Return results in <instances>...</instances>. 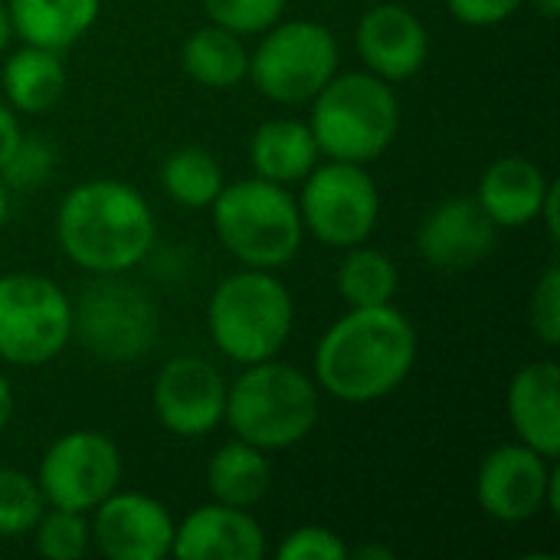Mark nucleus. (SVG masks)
Returning <instances> with one entry per match:
<instances>
[{
	"mask_svg": "<svg viewBox=\"0 0 560 560\" xmlns=\"http://www.w3.org/2000/svg\"><path fill=\"white\" fill-rule=\"evenodd\" d=\"M417 328L390 305L348 308L315 348V384L341 404L394 394L417 364Z\"/></svg>",
	"mask_w": 560,
	"mask_h": 560,
	"instance_id": "1",
	"label": "nucleus"
},
{
	"mask_svg": "<svg viewBox=\"0 0 560 560\" xmlns=\"http://www.w3.org/2000/svg\"><path fill=\"white\" fill-rule=\"evenodd\" d=\"M151 203L125 180L98 177L75 184L56 210L59 249L85 272L121 276L154 246Z\"/></svg>",
	"mask_w": 560,
	"mask_h": 560,
	"instance_id": "2",
	"label": "nucleus"
},
{
	"mask_svg": "<svg viewBox=\"0 0 560 560\" xmlns=\"http://www.w3.org/2000/svg\"><path fill=\"white\" fill-rule=\"evenodd\" d=\"M322 413V390L305 371L276 358L246 364V371L226 387L223 423L236 440L276 453L302 443Z\"/></svg>",
	"mask_w": 560,
	"mask_h": 560,
	"instance_id": "3",
	"label": "nucleus"
},
{
	"mask_svg": "<svg viewBox=\"0 0 560 560\" xmlns=\"http://www.w3.org/2000/svg\"><path fill=\"white\" fill-rule=\"evenodd\" d=\"M308 128L322 158L371 164L394 144L400 131V98L390 82L368 69L345 75L335 72L312 98Z\"/></svg>",
	"mask_w": 560,
	"mask_h": 560,
	"instance_id": "4",
	"label": "nucleus"
},
{
	"mask_svg": "<svg viewBox=\"0 0 560 560\" xmlns=\"http://www.w3.org/2000/svg\"><path fill=\"white\" fill-rule=\"evenodd\" d=\"M213 210V233L233 259L249 269L289 266L305 240L299 200L285 184L246 177L223 184Z\"/></svg>",
	"mask_w": 560,
	"mask_h": 560,
	"instance_id": "5",
	"label": "nucleus"
},
{
	"mask_svg": "<svg viewBox=\"0 0 560 560\" xmlns=\"http://www.w3.org/2000/svg\"><path fill=\"white\" fill-rule=\"evenodd\" d=\"M295 325L292 292L272 269H249L226 276L207 305V328L217 351L236 364L276 358Z\"/></svg>",
	"mask_w": 560,
	"mask_h": 560,
	"instance_id": "6",
	"label": "nucleus"
},
{
	"mask_svg": "<svg viewBox=\"0 0 560 560\" xmlns=\"http://www.w3.org/2000/svg\"><path fill=\"white\" fill-rule=\"evenodd\" d=\"M259 46L249 52V79L276 105L312 102L338 72L341 52L335 33L318 20L272 23L259 33Z\"/></svg>",
	"mask_w": 560,
	"mask_h": 560,
	"instance_id": "7",
	"label": "nucleus"
},
{
	"mask_svg": "<svg viewBox=\"0 0 560 560\" xmlns=\"http://www.w3.org/2000/svg\"><path fill=\"white\" fill-rule=\"evenodd\" d=\"M72 341V302L46 276H0V361L39 368Z\"/></svg>",
	"mask_w": 560,
	"mask_h": 560,
	"instance_id": "8",
	"label": "nucleus"
},
{
	"mask_svg": "<svg viewBox=\"0 0 560 560\" xmlns=\"http://www.w3.org/2000/svg\"><path fill=\"white\" fill-rule=\"evenodd\" d=\"M302 226L325 246L351 249L371 240L381 220V190L364 164L318 161L302 180Z\"/></svg>",
	"mask_w": 560,
	"mask_h": 560,
	"instance_id": "9",
	"label": "nucleus"
},
{
	"mask_svg": "<svg viewBox=\"0 0 560 560\" xmlns=\"http://www.w3.org/2000/svg\"><path fill=\"white\" fill-rule=\"evenodd\" d=\"M72 338L98 361H138L158 338V305L141 285L121 276H98L72 305Z\"/></svg>",
	"mask_w": 560,
	"mask_h": 560,
	"instance_id": "10",
	"label": "nucleus"
},
{
	"mask_svg": "<svg viewBox=\"0 0 560 560\" xmlns=\"http://www.w3.org/2000/svg\"><path fill=\"white\" fill-rule=\"evenodd\" d=\"M121 482V453L112 436L98 430L62 433L39 463L36 486L49 509L92 512Z\"/></svg>",
	"mask_w": 560,
	"mask_h": 560,
	"instance_id": "11",
	"label": "nucleus"
},
{
	"mask_svg": "<svg viewBox=\"0 0 560 560\" xmlns=\"http://www.w3.org/2000/svg\"><path fill=\"white\" fill-rule=\"evenodd\" d=\"M555 463L525 443L495 446L476 476L479 509L502 525H525L545 509L558 515L560 469Z\"/></svg>",
	"mask_w": 560,
	"mask_h": 560,
	"instance_id": "12",
	"label": "nucleus"
},
{
	"mask_svg": "<svg viewBox=\"0 0 560 560\" xmlns=\"http://www.w3.org/2000/svg\"><path fill=\"white\" fill-rule=\"evenodd\" d=\"M151 407L167 433L180 440L210 436L223 423L226 381L207 358L177 354L158 371Z\"/></svg>",
	"mask_w": 560,
	"mask_h": 560,
	"instance_id": "13",
	"label": "nucleus"
},
{
	"mask_svg": "<svg viewBox=\"0 0 560 560\" xmlns=\"http://www.w3.org/2000/svg\"><path fill=\"white\" fill-rule=\"evenodd\" d=\"M89 515L92 545L108 560H164L171 555L177 522L154 495L115 489Z\"/></svg>",
	"mask_w": 560,
	"mask_h": 560,
	"instance_id": "14",
	"label": "nucleus"
},
{
	"mask_svg": "<svg viewBox=\"0 0 560 560\" xmlns=\"http://www.w3.org/2000/svg\"><path fill=\"white\" fill-rule=\"evenodd\" d=\"M499 240V226L479 207L476 197H453L433 207L420 230L417 249L420 256L443 272H466L479 266Z\"/></svg>",
	"mask_w": 560,
	"mask_h": 560,
	"instance_id": "15",
	"label": "nucleus"
},
{
	"mask_svg": "<svg viewBox=\"0 0 560 560\" xmlns=\"http://www.w3.org/2000/svg\"><path fill=\"white\" fill-rule=\"evenodd\" d=\"M354 43L368 72L381 75L390 85L413 79L430 56V33L423 20L400 3L371 7L358 23Z\"/></svg>",
	"mask_w": 560,
	"mask_h": 560,
	"instance_id": "16",
	"label": "nucleus"
},
{
	"mask_svg": "<svg viewBox=\"0 0 560 560\" xmlns=\"http://www.w3.org/2000/svg\"><path fill=\"white\" fill-rule=\"evenodd\" d=\"M262 555L266 535L249 509L210 502L174 528L171 558L177 560H262Z\"/></svg>",
	"mask_w": 560,
	"mask_h": 560,
	"instance_id": "17",
	"label": "nucleus"
},
{
	"mask_svg": "<svg viewBox=\"0 0 560 560\" xmlns=\"http://www.w3.org/2000/svg\"><path fill=\"white\" fill-rule=\"evenodd\" d=\"M509 420L518 443L548 459L560 456V368L555 361L525 364L509 384Z\"/></svg>",
	"mask_w": 560,
	"mask_h": 560,
	"instance_id": "18",
	"label": "nucleus"
},
{
	"mask_svg": "<svg viewBox=\"0 0 560 560\" xmlns=\"http://www.w3.org/2000/svg\"><path fill=\"white\" fill-rule=\"evenodd\" d=\"M548 187V174L532 158L505 154L486 167L476 200L499 230H522L538 220Z\"/></svg>",
	"mask_w": 560,
	"mask_h": 560,
	"instance_id": "19",
	"label": "nucleus"
},
{
	"mask_svg": "<svg viewBox=\"0 0 560 560\" xmlns=\"http://www.w3.org/2000/svg\"><path fill=\"white\" fill-rule=\"evenodd\" d=\"M98 10L102 0H7L13 36L56 52L75 46L95 26Z\"/></svg>",
	"mask_w": 560,
	"mask_h": 560,
	"instance_id": "20",
	"label": "nucleus"
},
{
	"mask_svg": "<svg viewBox=\"0 0 560 560\" xmlns=\"http://www.w3.org/2000/svg\"><path fill=\"white\" fill-rule=\"evenodd\" d=\"M249 161L256 177L276 184H302L308 171L322 161L318 141L308 121L299 118H272L262 121L249 141Z\"/></svg>",
	"mask_w": 560,
	"mask_h": 560,
	"instance_id": "21",
	"label": "nucleus"
},
{
	"mask_svg": "<svg viewBox=\"0 0 560 560\" xmlns=\"http://www.w3.org/2000/svg\"><path fill=\"white\" fill-rule=\"evenodd\" d=\"M0 82H3L7 105L13 112L39 115V112H49L62 98V92H66V66H62L56 49L23 43L16 52H10L3 59Z\"/></svg>",
	"mask_w": 560,
	"mask_h": 560,
	"instance_id": "22",
	"label": "nucleus"
},
{
	"mask_svg": "<svg viewBox=\"0 0 560 560\" xmlns=\"http://www.w3.org/2000/svg\"><path fill=\"white\" fill-rule=\"evenodd\" d=\"M207 489L213 502H223V505H236V509L259 505L272 489L269 453L233 436V443L213 453L207 466Z\"/></svg>",
	"mask_w": 560,
	"mask_h": 560,
	"instance_id": "23",
	"label": "nucleus"
},
{
	"mask_svg": "<svg viewBox=\"0 0 560 560\" xmlns=\"http://www.w3.org/2000/svg\"><path fill=\"white\" fill-rule=\"evenodd\" d=\"M180 66L194 82L207 89H236L249 72V49L243 36L210 23L184 39Z\"/></svg>",
	"mask_w": 560,
	"mask_h": 560,
	"instance_id": "24",
	"label": "nucleus"
},
{
	"mask_svg": "<svg viewBox=\"0 0 560 560\" xmlns=\"http://www.w3.org/2000/svg\"><path fill=\"white\" fill-rule=\"evenodd\" d=\"M400 276L387 253L374 246H351L345 249V259L338 266V295L348 308H368V305H390L397 295Z\"/></svg>",
	"mask_w": 560,
	"mask_h": 560,
	"instance_id": "25",
	"label": "nucleus"
},
{
	"mask_svg": "<svg viewBox=\"0 0 560 560\" xmlns=\"http://www.w3.org/2000/svg\"><path fill=\"white\" fill-rule=\"evenodd\" d=\"M226 177L220 161L203 148H177L161 164V187L180 207L200 210L217 200Z\"/></svg>",
	"mask_w": 560,
	"mask_h": 560,
	"instance_id": "26",
	"label": "nucleus"
},
{
	"mask_svg": "<svg viewBox=\"0 0 560 560\" xmlns=\"http://www.w3.org/2000/svg\"><path fill=\"white\" fill-rule=\"evenodd\" d=\"M36 532V551L49 560H79L85 558L92 545V528L85 512H69V509H43L39 522L33 525Z\"/></svg>",
	"mask_w": 560,
	"mask_h": 560,
	"instance_id": "27",
	"label": "nucleus"
},
{
	"mask_svg": "<svg viewBox=\"0 0 560 560\" xmlns=\"http://www.w3.org/2000/svg\"><path fill=\"white\" fill-rule=\"evenodd\" d=\"M46 502L26 472L0 469V538H23L39 522Z\"/></svg>",
	"mask_w": 560,
	"mask_h": 560,
	"instance_id": "28",
	"label": "nucleus"
},
{
	"mask_svg": "<svg viewBox=\"0 0 560 560\" xmlns=\"http://www.w3.org/2000/svg\"><path fill=\"white\" fill-rule=\"evenodd\" d=\"M285 3L289 0H203V10L210 23L236 36H259L282 20Z\"/></svg>",
	"mask_w": 560,
	"mask_h": 560,
	"instance_id": "29",
	"label": "nucleus"
},
{
	"mask_svg": "<svg viewBox=\"0 0 560 560\" xmlns=\"http://www.w3.org/2000/svg\"><path fill=\"white\" fill-rule=\"evenodd\" d=\"M52 164H56L52 144L43 138L23 135L13 154L7 158V164L0 167V180L7 184V190H30V187L46 184V177L52 174Z\"/></svg>",
	"mask_w": 560,
	"mask_h": 560,
	"instance_id": "30",
	"label": "nucleus"
},
{
	"mask_svg": "<svg viewBox=\"0 0 560 560\" xmlns=\"http://www.w3.org/2000/svg\"><path fill=\"white\" fill-rule=\"evenodd\" d=\"M528 322L535 338L545 348H558L560 345V269L548 266L541 272V279L535 282L532 302H528Z\"/></svg>",
	"mask_w": 560,
	"mask_h": 560,
	"instance_id": "31",
	"label": "nucleus"
},
{
	"mask_svg": "<svg viewBox=\"0 0 560 560\" xmlns=\"http://www.w3.org/2000/svg\"><path fill=\"white\" fill-rule=\"evenodd\" d=\"M348 555V545L325 525H302L289 532L276 548L279 560H345Z\"/></svg>",
	"mask_w": 560,
	"mask_h": 560,
	"instance_id": "32",
	"label": "nucleus"
},
{
	"mask_svg": "<svg viewBox=\"0 0 560 560\" xmlns=\"http://www.w3.org/2000/svg\"><path fill=\"white\" fill-rule=\"evenodd\" d=\"M522 7L525 0H446V10L466 26H499Z\"/></svg>",
	"mask_w": 560,
	"mask_h": 560,
	"instance_id": "33",
	"label": "nucleus"
},
{
	"mask_svg": "<svg viewBox=\"0 0 560 560\" xmlns=\"http://www.w3.org/2000/svg\"><path fill=\"white\" fill-rule=\"evenodd\" d=\"M20 138H23V131H20V121L13 115V108L7 102H0V167L13 154V148L20 144Z\"/></svg>",
	"mask_w": 560,
	"mask_h": 560,
	"instance_id": "34",
	"label": "nucleus"
},
{
	"mask_svg": "<svg viewBox=\"0 0 560 560\" xmlns=\"http://www.w3.org/2000/svg\"><path fill=\"white\" fill-rule=\"evenodd\" d=\"M558 194H560V184L558 180H551V187H548V197H545V203H541V213H538V220H545V226H548V236H551L555 243H558V236H560Z\"/></svg>",
	"mask_w": 560,
	"mask_h": 560,
	"instance_id": "35",
	"label": "nucleus"
},
{
	"mask_svg": "<svg viewBox=\"0 0 560 560\" xmlns=\"http://www.w3.org/2000/svg\"><path fill=\"white\" fill-rule=\"evenodd\" d=\"M10 417H13V387H10V381L0 374V433L7 430Z\"/></svg>",
	"mask_w": 560,
	"mask_h": 560,
	"instance_id": "36",
	"label": "nucleus"
},
{
	"mask_svg": "<svg viewBox=\"0 0 560 560\" xmlns=\"http://www.w3.org/2000/svg\"><path fill=\"white\" fill-rule=\"evenodd\" d=\"M10 39H13V26H10L7 0H0V56H3V49L10 46Z\"/></svg>",
	"mask_w": 560,
	"mask_h": 560,
	"instance_id": "37",
	"label": "nucleus"
},
{
	"mask_svg": "<svg viewBox=\"0 0 560 560\" xmlns=\"http://www.w3.org/2000/svg\"><path fill=\"white\" fill-rule=\"evenodd\" d=\"M525 3H532L538 16H545V20H558L560 0H525Z\"/></svg>",
	"mask_w": 560,
	"mask_h": 560,
	"instance_id": "38",
	"label": "nucleus"
},
{
	"mask_svg": "<svg viewBox=\"0 0 560 560\" xmlns=\"http://www.w3.org/2000/svg\"><path fill=\"white\" fill-rule=\"evenodd\" d=\"M7 213H10V190H7V184L0 180V226L7 223Z\"/></svg>",
	"mask_w": 560,
	"mask_h": 560,
	"instance_id": "39",
	"label": "nucleus"
},
{
	"mask_svg": "<svg viewBox=\"0 0 560 560\" xmlns=\"http://www.w3.org/2000/svg\"><path fill=\"white\" fill-rule=\"evenodd\" d=\"M361 558H390V551H384V548H368V551H361Z\"/></svg>",
	"mask_w": 560,
	"mask_h": 560,
	"instance_id": "40",
	"label": "nucleus"
}]
</instances>
